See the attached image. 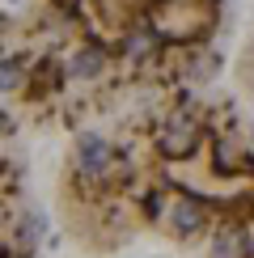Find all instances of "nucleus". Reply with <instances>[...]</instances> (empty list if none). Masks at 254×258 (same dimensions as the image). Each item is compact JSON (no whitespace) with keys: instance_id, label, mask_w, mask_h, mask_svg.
<instances>
[{"instance_id":"f257e3e1","label":"nucleus","mask_w":254,"mask_h":258,"mask_svg":"<svg viewBox=\"0 0 254 258\" xmlns=\"http://www.w3.org/2000/svg\"><path fill=\"white\" fill-rule=\"evenodd\" d=\"M55 224L85 258H254V110L204 85L72 132Z\"/></svg>"},{"instance_id":"f03ea898","label":"nucleus","mask_w":254,"mask_h":258,"mask_svg":"<svg viewBox=\"0 0 254 258\" xmlns=\"http://www.w3.org/2000/svg\"><path fill=\"white\" fill-rule=\"evenodd\" d=\"M229 0H13L5 102L34 132H81L148 98L204 89Z\"/></svg>"},{"instance_id":"7ed1b4c3","label":"nucleus","mask_w":254,"mask_h":258,"mask_svg":"<svg viewBox=\"0 0 254 258\" xmlns=\"http://www.w3.org/2000/svg\"><path fill=\"white\" fill-rule=\"evenodd\" d=\"M5 258H38V212L26 195V178L13 174V157L5 174Z\"/></svg>"},{"instance_id":"20e7f679","label":"nucleus","mask_w":254,"mask_h":258,"mask_svg":"<svg viewBox=\"0 0 254 258\" xmlns=\"http://www.w3.org/2000/svg\"><path fill=\"white\" fill-rule=\"evenodd\" d=\"M233 85H237V98L254 110V21L246 30V38H241L237 55H233Z\"/></svg>"}]
</instances>
